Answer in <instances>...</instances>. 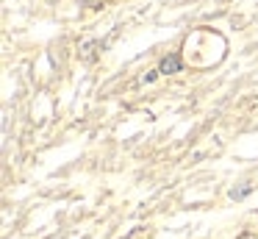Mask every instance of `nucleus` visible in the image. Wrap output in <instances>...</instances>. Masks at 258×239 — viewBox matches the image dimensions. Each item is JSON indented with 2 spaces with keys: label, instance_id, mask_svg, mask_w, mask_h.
I'll return each instance as SVG.
<instances>
[{
  "label": "nucleus",
  "instance_id": "nucleus-1",
  "mask_svg": "<svg viewBox=\"0 0 258 239\" xmlns=\"http://www.w3.org/2000/svg\"><path fill=\"white\" fill-rule=\"evenodd\" d=\"M178 70H180V59H178V56H164V59H161V72H164V75L178 72Z\"/></svg>",
  "mask_w": 258,
  "mask_h": 239
},
{
  "label": "nucleus",
  "instance_id": "nucleus-2",
  "mask_svg": "<svg viewBox=\"0 0 258 239\" xmlns=\"http://www.w3.org/2000/svg\"><path fill=\"white\" fill-rule=\"evenodd\" d=\"M81 3H84V6H92V9H97V6H100V0H81Z\"/></svg>",
  "mask_w": 258,
  "mask_h": 239
}]
</instances>
